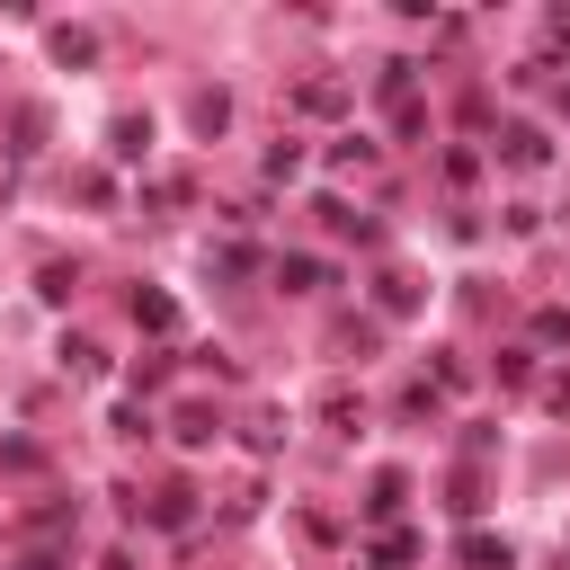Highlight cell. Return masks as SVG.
I'll return each mask as SVG.
<instances>
[{"mask_svg":"<svg viewBox=\"0 0 570 570\" xmlns=\"http://www.w3.org/2000/svg\"><path fill=\"white\" fill-rule=\"evenodd\" d=\"M499 151H508L517 169H534V160H543V134H534V125H508V134H499Z\"/></svg>","mask_w":570,"mask_h":570,"instance_id":"obj_1","label":"cell"},{"mask_svg":"<svg viewBox=\"0 0 570 570\" xmlns=\"http://www.w3.org/2000/svg\"><path fill=\"white\" fill-rule=\"evenodd\" d=\"M463 561H472V570H508V561H517V552H508V543H499V534H463Z\"/></svg>","mask_w":570,"mask_h":570,"instance_id":"obj_2","label":"cell"},{"mask_svg":"<svg viewBox=\"0 0 570 570\" xmlns=\"http://www.w3.org/2000/svg\"><path fill=\"white\" fill-rule=\"evenodd\" d=\"M53 53H62V62H89L98 36H89V27H53Z\"/></svg>","mask_w":570,"mask_h":570,"instance_id":"obj_3","label":"cell"},{"mask_svg":"<svg viewBox=\"0 0 570 570\" xmlns=\"http://www.w3.org/2000/svg\"><path fill=\"white\" fill-rule=\"evenodd\" d=\"M142 142H151V116H116V151L142 160Z\"/></svg>","mask_w":570,"mask_h":570,"instance_id":"obj_4","label":"cell"},{"mask_svg":"<svg viewBox=\"0 0 570 570\" xmlns=\"http://www.w3.org/2000/svg\"><path fill=\"white\" fill-rule=\"evenodd\" d=\"M134 321H142V330H169L178 312H169V294H134Z\"/></svg>","mask_w":570,"mask_h":570,"instance_id":"obj_5","label":"cell"},{"mask_svg":"<svg viewBox=\"0 0 570 570\" xmlns=\"http://www.w3.org/2000/svg\"><path fill=\"white\" fill-rule=\"evenodd\" d=\"M223 116H232V98H223V89H205V98H196V125H205V134H223Z\"/></svg>","mask_w":570,"mask_h":570,"instance_id":"obj_6","label":"cell"},{"mask_svg":"<svg viewBox=\"0 0 570 570\" xmlns=\"http://www.w3.org/2000/svg\"><path fill=\"white\" fill-rule=\"evenodd\" d=\"M321 276H330V267H321V258H285V285H294V294H312V285H321Z\"/></svg>","mask_w":570,"mask_h":570,"instance_id":"obj_7","label":"cell"},{"mask_svg":"<svg viewBox=\"0 0 570 570\" xmlns=\"http://www.w3.org/2000/svg\"><path fill=\"white\" fill-rule=\"evenodd\" d=\"M365 508H374V517H392V508H401V472H374V499H365Z\"/></svg>","mask_w":570,"mask_h":570,"instance_id":"obj_8","label":"cell"}]
</instances>
